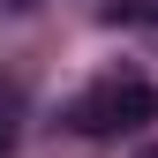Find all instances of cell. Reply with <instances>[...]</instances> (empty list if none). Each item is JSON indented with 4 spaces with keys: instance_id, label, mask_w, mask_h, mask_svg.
Instances as JSON below:
<instances>
[{
    "instance_id": "4",
    "label": "cell",
    "mask_w": 158,
    "mask_h": 158,
    "mask_svg": "<svg viewBox=\"0 0 158 158\" xmlns=\"http://www.w3.org/2000/svg\"><path fill=\"white\" fill-rule=\"evenodd\" d=\"M143 158H158V143H151V151H143Z\"/></svg>"
},
{
    "instance_id": "2",
    "label": "cell",
    "mask_w": 158,
    "mask_h": 158,
    "mask_svg": "<svg viewBox=\"0 0 158 158\" xmlns=\"http://www.w3.org/2000/svg\"><path fill=\"white\" fill-rule=\"evenodd\" d=\"M15 135H23V90H15V83H0V158L15 151Z\"/></svg>"
},
{
    "instance_id": "3",
    "label": "cell",
    "mask_w": 158,
    "mask_h": 158,
    "mask_svg": "<svg viewBox=\"0 0 158 158\" xmlns=\"http://www.w3.org/2000/svg\"><path fill=\"white\" fill-rule=\"evenodd\" d=\"M0 8H38V0H0Z\"/></svg>"
},
{
    "instance_id": "1",
    "label": "cell",
    "mask_w": 158,
    "mask_h": 158,
    "mask_svg": "<svg viewBox=\"0 0 158 158\" xmlns=\"http://www.w3.org/2000/svg\"><path fill=\"white\" fill-rule=\"evenodd\" d=\"M60 121H68L75 135H90V143L135 135V128L158 121V83H151V75H135V68H113V75H98V83H83V90L68 98Z\"/></svg>"
}]
</instances>
